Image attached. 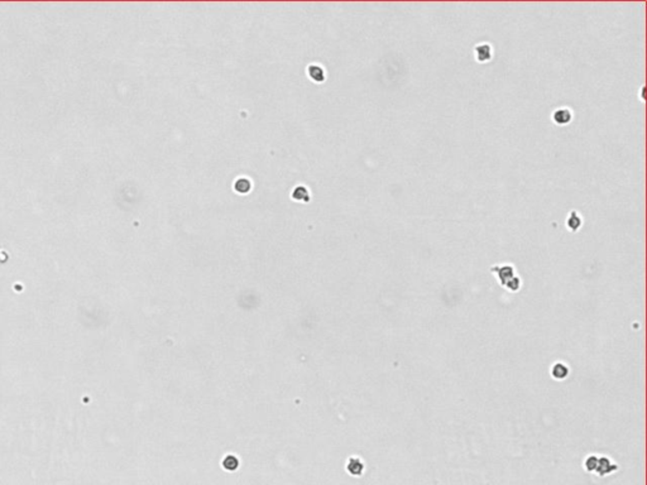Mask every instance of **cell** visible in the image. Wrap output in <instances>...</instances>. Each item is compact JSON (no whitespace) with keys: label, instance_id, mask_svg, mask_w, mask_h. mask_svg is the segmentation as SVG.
<instances>
[{"label":"cell","instance_id":"cell-1","mask_svg":"<svg viewBox=\"0 0 647 485\" xmlns=\"http://www.w3.org/2000/svg\"><path fill=\"white\" fill-rule=\"evenodd\" d=\"M493 274L497 275L498 281L502 287H504L513 277H516V269L512 264H503V266H493L491 268Z\"/></svg>","mask_w":647,"mask_h":485},{"label":"cell","instance_id":"cell-2","mask_svg":"<svg viewBox=\"0 0 647 485\" xmlns=\"http://www.w3.org/2000/svg\"><path fill=\"white\" fill-rule=\"evenodd\" d=\"M474 56H475L478 62H489L493 57V51H492L491 44L488 43H480L474 48Z\"/></svg>","mask_w":647,"mask_h":485},{"label":"cell","instance_id":"cell-3","mask_svg":"<svg viewBox=\"0 0 647 485\" xmlns=\"http://www.w3.org/2000/svg\"><path fill=\"white\" fill-rule=\"evenodd\" d=\"M573 119V113L568 107H559L553 113V120L558 126H566Z\"/></svg>","mask_w":647,"mask_h":485},{"label":"cell","instance_id":"cell-4","mask_svg":"<svg viewBox=\"0 0 647 485\" xmlns=\"http://www.w3.org/2000/svg\"><path fill=\"white\" fill-rule=\"evenodd\" d=\"M569 373H570L569 366L565 363H562V361H556L551 366V376L556 380H564L565 378L569 377Z\"/></svg>","mask_w":647,"mask_h":485},{"label":"cell","instance_id":"cell-5","mask_svg":"<svg viewBox=\"0 0 647 485\" xmlns=\"http://www.w3.org/2000/svg\"><path fill=\"white\" fill-rule=\"evenodd\" d=\"M617 465L612 464L611 460L605 456H601L598 458V463H597V467H595V471H598L599 476H604L605 474H609L614 470H617Z\"/></svg>","mask_w":647,"mask_h":485},{"label":"cell","instance_id":"cell-6","mask_svg":"<svg viewBox=\"0 0 647 485\" xmlns=\"http://www.w3.org/2000/svg\"><path fill=\"white\" fill-rule=\"evenodd\" d=\"M582 225H583V219L579 215V212L575 210L570 211V214H569L568 219H566V226L571 232H578L582 228Z\"/></svg>","mask_w":647,"mask_h":485},{"label":"cell","instance_id":"cell-7","mask_svg":"<svg viewBox=\"0 0 647 485\" xmlns=\"http://www.w3.org/2000/svg\"><path fill=\"white\" fill-rule=\"evenodd\" d=\"M363 469L364 466L363 464H362V461L358 460V459H351V460L349 461L348 470L353 474V475H360V474L363 473Z\"/></svg>","mask_w":647,"mask_h":485},{"label":"cell","instance_id":"cell-8","mask_svg":"<svg viewBox=\"0 0 647 485\" xmlns=\"http://www.w3.org/2000/svg\"><path fill=\"white\" fill-rule=\"evenodd\" d=\"M504 288H507V290L511 291V292H517V291H519V288H521V279H519L518 275L513 277L512 279L504 286Z\"/></svg>","mask_w":647,"mask_h":485},{"label":"cell","instance_id":"cell-9","mask_svg":"<svg viewBox=\"0 0 647 485\" xmlns=\"http://www.w3.org/2000/svg\"><path fill=\"white\" fill-rule=\"evenodd\" d=\"M597 463H598V456H595V455H590L588 458L585 459V469L588 471H595V467H597Z\"/></svg>","mask_w":647,"mask_h":485},{"label":"cell","instance_id":"cell-10","mask_svg":"<svg viewBox=\"0 0 647 485\" xmlns=\"http://www.w3.org/2000/svg\"><path fill=\"white\" fill-rule=\"evenodd\" d=\"M238 466H239V461L237 460L234 456H229V458L225 460V463H224V467H225V469H228V470H230V471L235 470Z\"/></svg>","mask_w":647,"mask_h":485}]
</instances>
